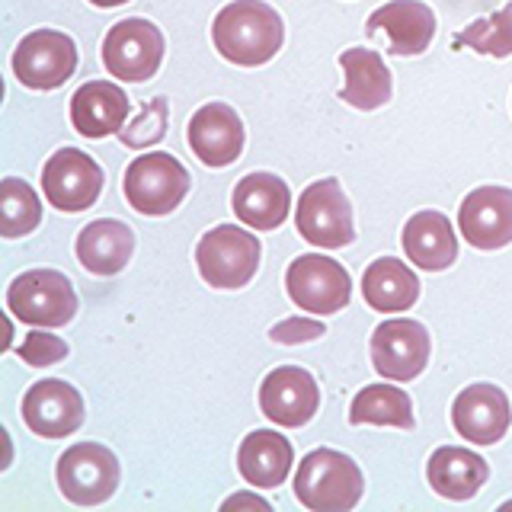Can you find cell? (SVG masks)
Wrapping results in <instances>:
<instances>
[{"mask_svg":"<svg viewBox=\"0 0 512 512\" xmlns=\"http://www.w3.org/2000/svg\"><path fill=\"white\" fill-rule=\"evenodd\" d=\"M212 42L240 68H256L276 58L285 42L282 16L263 0H234L224 7L212 23Z\"/></svg>","mask_w":512,"mask_h":512,"instance_id":"obj_1","label":"cell"},{"mask_svg":"<svg viewBox=\"0 0 512 512\" xmlns=\"http://www.w3.org/2000/svg\"><path fill=\"white\" fill-rule=\"evenodd\" d=\"M365 480L359 464L333 448H314L295 474V496L314 512H346L362 500Z\"/></svg>","mask_w":512,"mask_h":512,"instance_id":"obj_2","label":"cell"},{"mask_svg":"<svg viewBox=\"0 0 512 512\" xmlns=\"http://www.w3.org/2000/svg\"><path fill=\"white\" fill-rule=\"evenodd\" d=\"M7 308L32 327H64L77 314V292L55 269H29L7 288Z\"/></svg>","mask_w":512,"mask_h":512,"instance_id":"obj_3","label":"cell"},{"mask_svg":"<svg viewBox=\"0 0 512 512\" xmlns=\"http://www.w3.org/2000/svg\"><path fill=\"white\" fill-rule=\"evenodd\" d=\"M260 240L234 224H218L205 231L196 247V263L202 279L212 288H240L260 269Z\"/></svg>","mask_w":512,"mask_h":512,"instance_id":"obj_4","label":"cell"},{"mask_svg":"<svg viewBox=\"0 0 512 512\" xmlns=\"http://www.w3.org/2000/svg\"><path fill=\"white\" fill-rule=\"evenodd\" d=\"M189 192V173L173 154H138L125 170V199L141 215H170Z\"/></svg>","mask_w":512,"mask_h":512,"instance_id":"obj_5","label":"cell"},{"mask_svg":"<svg viewBox=\"0 0 512 512\" xmlns=\"http://www.w3.org/2000/svg\"><path fill=\"white\" fill-rule=\"evenodd\" d=\"M295 224L301 237L314 247L340 250L352 244L356 228H352V205L343 196L340 180H317L301 192Z\"/></svg>","mask_w":512,"mask_h":512,"instance_id":"obj_6","label":"cell"},{"mask_svg":"<svg viewBox=\"0 0 512 512\" xmlns=\"http://www.w3.org/2000/svg\"><path fill=\"white\" fill-rule=\"evenodd\" d=\"M58 487L77 506H100L119 487V461L100 442H80L58 458Z\"/></svg>","mask_w":512,"mask_h":512,"instance_id":"obj_7","label":"cell"},{"mask_svg":"<svg viewBox=\"0 0 512 512\" xmlns=\"http://www.w3.org/2000/svg\"><path fill=\"white\" fill-rule=\"evenodd\" d=\"M285 288L301 311L336 314L352 298V279L333 256H298L285 272Z\"/></svg>","mask_w":512,"mask_h":512,"instance_id":"obj_8","label":"cell"},{"mask_svg":"<svg viewBox=\"0 0 512 512\" xmlns=\"http://www.w3.org/2000/svg\"><path fill=\"white\" fill-rule=\"evenodd\" d=\"M164 61V36L148 20H122L103 39V64L119 80H151Z\"/></svg>","mask_w":512,"mask_h":512,"instance_id":"obj_9","label":"cell"},{"mask_svg":"<svg viewBox=\"0 0 512 512\" xmlns=\"http://www.w3.org/2000/svg\"><path fill=\"white\" fill-rule=\"evenodd\" d=\"M77 71V45L55 29H36L16 45L13 74L32 90H55Z\"/></svg>","mask_w":512,"mask_h":512,"instance_id":"obj_10","label":"cell"},{"mask_svg":"<svg viewBox=\"0 0 512 512\" xmlns=\"http://www.w3.org/2000/svg\"><path fill=\"white\" fill-rule=\"evenodd\" d=\"M42 189L61 212H84L103 192V167L77 148H61L45 160Z\"/></svg>","mask_w":512,"mask_h":512,"instance_id":"obj_11","label":"cell"},{"mask_svg":"<svg viewBox=\"0 0 512 512\" xmlns=\"http://www.w3.org/2000/svg\"><path fill=\"white\" fill-rule=\"evenodd\" d=\"M372 362L375 372L388 381H410L429 362V333L416 320H384L372 333Z\"/></svg>","mask_w":512,"mask_h":512,"instance_id":"obj_12","label":"cell"},{"mask_svg":"<svg viewBox=\"0 0 512 512\" xmlns=\"http://www.w3.org/2000/svg\"><path fill=\"white\" fill-rule=\"evenodd\" d=\"M23 423L45 439H64L84 423V397L68 381H36L23 397Z\"/></svg>","mask_w":512,"mask_h":512,"instance_id":"obj_13","label":"cell"},{"mask_svg":"<svg viewBox=\"0 0 512 512\" xmlns=\"http://www.w3.org/2000/svg\"><path fill=\"white\" fill-rule=\"evenodd\" d=\"M461 237L477 250H500L512 244V189L480 186L458 208Z\"/></svg>","mask_w":512,"mask_h":512,"instance_id":"obj_14","label":"cell"},{"mask_svg":"<svg viewBox=\"0 0 512 512\" xmlns=\"http://www.w3.org/2000/svg\"><path fill=\"white\" fill-rule=\"evenodd\" d=\"M368 36L384 39L394 55H423L436 36V13L423 0H391L368 16Z\"/></svg>","mask_w":512,"mask_h":512,"instance_id":"obj_15","label":"cell"},{"mask_svg":"<svg viewBox=\"0 0 512 512\" xmlns=\"http://www.w3.org/2000/svg\"><path fill=\"white\" fill-rule=\"evenodd\" d=\"M320 404V391L314 378L298 365H282L269 372L260 384V407L272 423L285 429H298L311 420Z\"/></svg>","mask_w":512,"mask_h":512,"instance_id":"obj_16","label":"cell"},{"mask_svg":"<svg viewBox=\"0 0 512 512\" xmlns=\"http://www.w3.org/2000/svg\"><path fill=\"white\" fill-rule=\"evenodd\" d=\"M189 148L205 167H228L244 151V122L224 103H205L189 119Z\"/></svg>","mask_w":512,"mask_h":512,"instance_id":"obj_17","label":"cell"},{"mask_svg":"<svg viewBox=\"0 0 512 512\" xmlns=\"http://www.w3.org/2000/svg\"><path fill=\"white\" fill-rule=\"evenodd\" d=\"M509 400L496 384H471L452 404V423L474 445H493L509 429Z\"/></svg>","mask_w":512,"mask_h":512,"instance_id":"obj_18","label":"cell"},{"mask_svg":"<svg viewBox=\"0 0 512 512\" xmlns=\"http://www.w3.org/2000/svg\"><path fill=\"white\" fill-rule=\"evenodd\" d=\"M128 96L119 84L90 80L71 96V122L84 138L116 135L128 119Z\"/></svg>","mask_w":512,"mask_h":512,"instance_id":"obj_19","label":"cell"},{"mask_svg":"<svg viewBox=\"0 0 512 512\" xmlns=\"http://www.w3.org/2000/svg\"><path fill=\"white\" fill-rule=\"evenodd\" d=\"M292 192L276 173H250L234 186V215L256 231H272L288 218Z\"/></svg>","mask_w":512,"mask_h":512,"instance_id":"obj_20","label":"cell"},{"mask_svg":"<svg viewBox=\"0 0 512 512\" xmlns=\"http://www.w3.org/2000/svg\"><path fill=\"white\" fill-rule=\"evenodd\" d=\"M132 250H135V234L128 224L116 218L90 221L77 234V260L93 276H116L132 260Z\"/></svg>","mask_w":512,"mask_h":512,"instance_id":"obj_21","label":"cell"},{"mask_svg":"<svg viewBox=\"0 0 512 512\" xmlns=\"http://www.w3.org/2000/svg\"><path fill=\"white\" fill-rule=\"evenodd\" d=\"M292 458H295L292 442L285 436H279V432H272V429H256L240 442L237 468L250 487L272 490L285 484L288 471H292Z\"/></svg>","mask_w":512,"mask_h":512,"instance_id":"obj_22","label":"cell"},{"mask_svg":"<svg viewBox=\"0 0 512 512\" xmlns=\"http://www.w3.org/2000/svg\"><path fill=\"white\" fill-rule=\"evenodd\" d=\"M404 250L413 266L426 272L448 269L458 260V237L442 212H416L404 224Z\"/></svg>","mask_w":512,"mask_h":512,"instance_id":"obj_23","label":"cell"},{"mask_svg":"<svg viewBox=\"0 0 512 512\" xmlns=\"http://www.w3.org/2000/svg\"><path fill=\"white\" fill-rule=\"evenodd\" d=\"M487 461L458 445H442L429 458V487L445 500H471L487 480Z\"/></svg>","mask_w":512,"mask_h":512,"instance_id":"obj_24","label":"cell"},{"mask_svg":"<svg viewBox=\"0 0 512 512\" xmlns=\"http://www.w3.org/2000/svg\"><path fill=\"white\" fill-rule=\"evenodd\" d=\"M346 84L340 90V100L352 109H378L391 100V71L384 68V58L368 48H346L340 55Z\"/></svg>","mask_w":512,"mask_h":512,"instance_id":"obj_25","label":"cell"},{"mask_svg":"<svg viewBox=\"0 0 512 512\" xmlns=\"http://www.w3.org/2000/svg\"><path fill=\"white\" fill-rule=\"evenodd\" d=\"M362 295L368 308L381 314L391 311H407L420 298V279L413 276L407 263L394 260V256H381L362 276Z\"/></svg>","mask_w":512,"mask_h":512,"instance_id":"obj_26","label":"cell"},{"mask_svg":"<svg viewBox=\"0 0 512 512\" xmlns=\"http://www.w3.org/2000/svg\"><path fill=\"white\" fill-rule=\"evenodd\" d=\"M349 423H372V426H394V429H413V404L410 394L394 388V384H368L356 394L349 410Z\"/></svg>","mask_w":512,"mask_h":512,"instance_id":"obj_27","label":"cell"},{"mask_svg":"<svg viewBox=\"0 0 512 512\" xmlns=\"http://www.w3.org/2000/svg\"><path fill=\"white\" fill-rule=\"evenodd\" d=\"M39 221H42V205L36 189L16 180V176L0 183V231H4V237H23L29 231H36Z\"/></svg>","mask_w":512,"mask_h":512,"instance_id":"obj_28","label":"cell"},{"mask_svg":"<svg viewBox=\"0 0 512 512\" xmlns=\"http://www.w3.org/2000/svg\"><path fill=\"white\" fill-rule=\"evenodd\" d=\"M455 45L474 48L477 55H493V58L512 55V4L496 10L487 20H474L468 29L458 32Z\"/></svg>","mask_w":512,"mask_h":512,"instance_id":"obj_29","label":"cell"},{"mask_svg":"<svg viewBox=\"0 0 512 512\" xmlns=\"http://www.w3.org/2000/svg\"><path fill=\"white\" fill-rule=\"evenodd\" d=\"M20 356L29 362V365H55L68 356V343L61 340L55 333H29L26 343L20 346Z\"/></svg>","mask_w":512,"mask_h":512,"instance_id":"obj_30","label":"cell"},{"mask_svg":"<svg viewBox=\"0 0 512 512\" xmlns=\"http://www.w3.org/2000/svg\"><path fill=\"white\" fill-rule=\"evenodd\" d=\"M269 336L276 343H308V340H317V336H324V324H317V320H308V317H292L272 327Z\"/></svg>","mask_w":512,"mask_h":512,"instance_id":"obj_31","label":"cell"},{"mask_svg":"<svg viewBox=\"0 0 512 512\" xmlns=\"http://www.w3.org/2000/svg\"><path fill=\"white\" fill-rule=\"evenodd\" d=\"M234 506H253V509H269L266 500H260V496H250V493H240V496H231L228 503H224V509H234Z\"/></svg>","mask_w":512,"mask_h":512,"instance_id":"obj_32","label":"cell"},{"mask_svg":"<svg viewBox=\"0 0 512 512\" xmlns=\"http://www.w3.org/2000/svg\"><path fill=\"white\" fill-rule=\"evenodd\" d=\"M96 7H119V4H128V0H90Z\"/></svg>","mask_w":512,"mask_h":512,"instance_id":"obj_33","label":"cell"}]
</instances>
